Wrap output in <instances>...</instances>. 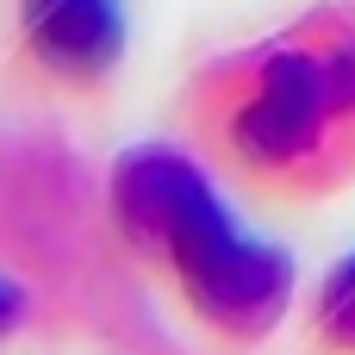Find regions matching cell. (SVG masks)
<instances>
[{"label":"cell","instance_id":"obj_1","mask_svg":"<svg viewBox=\"0 0 355 355\" xmlns=\"http://www.w3.org/2000/svg\"><path fill=\"white\" fill-rule=\"evenodd\" d=\"M112 212L119 231L175 275L206 324L225 337H262L281 324L293 300V262L231 218L193 156L168 144L125 150L112 168Z\"/></svg>","mask_w":355,"mask_h":355},{"label":"cell","instance_id":"obj_2","mask_svg":"<svg viewBox=\"0 0 355 355\" xmlns=\"http://www.w3.org/2000/svg\"><path fill=\"white\" fill-rule=\"evenodd\" d=\"M355 112V37L337 44H281L256 62L231 137L256 168H293L324 150L337 119Z\"/></svg>","mask_w":355,"mask_h":355},{"label":"cell","instance_id":"obj_3","mask_svg":"<svg viewBox=\"0 0 355 355\" xmlns=\"http://www.w3.org/2000/svg\"><path fill=\"white\" fill-rule=\"evenodd\" d=\"M19 25H25L31 56L69 81H100L125 50L119 0H25Z\"/></svg>","mask_w":355,"mask_h":355},{"label":"cell","instance_id":"obj_4","mask_svg":"<svg viewBox=\"0 0 355 355\" xmlns=\"http://www.w3.org/2000/svg\"><path fill=\"white\" fill-rule=\"evenodd\" d=\"M318 331L337 349L355 355V250L324 275V287H318Z\"/></svg>","mask_w":355,"mask_h":355}]
</instances>
